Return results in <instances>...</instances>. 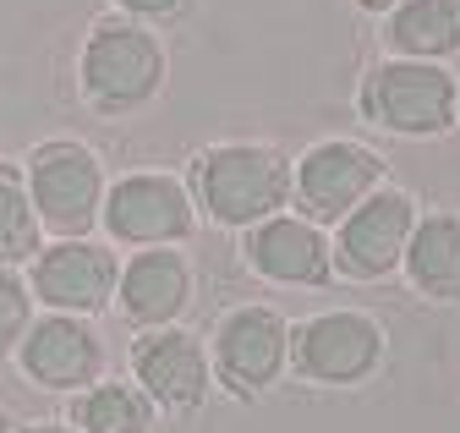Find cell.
Masks as SVG:
<instances>
[{"mask_svg":"<svg viewBox=\"0 0 460 433\" xmlns=\"http://www.w3.org/2000/svg\"><path fill=\"white\" fill-rule=\"evenodd\" d=\"M192 192L208 220L252 231L291 203V165L263 143H219L192 159Z\"/></svg>","mask_w":460,"mask_h":433,"instance_id":"cell-1","label":"cell"},{"mask_svg":"<svg viewBox=\"0 0 460 433\" xmlns=\"http://www.w3.org/2000/svg\"><path fill=\"white\" fill-rule=\"evenodd\" d=\"M77 83L99 116H132L164 88V44L132 17H104L83 39Z\"/></svg>","mask_w":460,"mask_h":433,"instance_id":"cell-2","label":"cell"},{"mask_svg":"<svg viewBox=\"0 0 460 433\" xmlns=\"http://www.w3.org/2000/svg\"><path fill=\"white\" fill-rule=\"evenodd\" d=\"M22 181L33 198L39 225L55 231L61 242H77L99 225V208H104V171H99V154L72 143V137H49L22 159Z\"/></svg>","mask_w":460,"mask_h":433,"instance_id":"cell-3","label":"cell"},{"mask_svg":"<svg viewBox=\"0 0 460 433\" xmlns=\"http://www.w3.org/2000/svg\"><path fill=\"white\" fill-rule=\"evenodd\" d=\"M362 116L400 137H433L455 121V83L433 61H384L362 77Z\"/></svg>","mask_w":460,"mask_h":433,"instance_id":"cell-4","label":"cell"},{"mask_svg":"<svg viewBox=\"0 0 460 433\" xmlns=\"http://www.w3.org/2000/svg\"><path fill=\"white\" fill-rule=\"evenodd\" d=\"M99 225L121 247H170V242L192 236L198 214H192V198L176 176L137 171V176H121L115 187H104Z\"/></svg>","mask_w":460,"mask_h":433,"instance_id":"cell-5","label":"cell"},{"mask_svg":"<svg viewBox=\"0 0 460 433\" xmlns=\"http://www.w3.org/2000/svg\"><path fill=\"white\" fill-rule=\"evenodd\" d=\"M104 335L93 330L88 318H72V313H44L28 323V335L17 346V367L28 384L39 390H55V395H83L104 378Z\"/></svg>","mask_w":460,"mask_h":433,"instance_id":"cell-6","label":"cell"},{"mask_svg":"<svg viewBox=\"0 0 460 433\" xmlns=\"http://www.w3.org/2000/svg\"><path fill=\"white\" fill-rule=\"evenodd\" d=\"M291 367V323L274 307H230L214 330V378L236 395H258Z\"/></svg>","mask_w":460,"mask_h":433,"instance_id":"cell-7","label":"cell"},{"mask_svg":"<svg viewBox=\"0 0 460 433\" xmlns=\"http://www.w3.org/2000/svg\"><path fill=\"white\" fill-rule=\"evenodd\" d=\"M384 362V330L367 313H318L291 330V367L313 384H362Z\"/></svg>","mask_w":460,"mask_h":433,"instance_id":"cell-8","label":"cell"},{"mask_svg":"<svg viewBox=\"0 0 460 433\" xmlns=\"http://www.w3.org/2000/svg\"><path fill=\"white\" fill-rule=\"evenodd\" d=\"M384 181L378 154L362 143H318L302 154V165L291 171V192L302 203V220L313 225H340L357 203H367Z\"/></svg>","mask_w":460,"mask_h":433,"instance_id":"cell-9","label":"cell"},{"mask_svg":"<svg viewBox=\"0 0 460 433\" xmlns=\"http://www.w3.org/2000/svg\"><path fill=\"white\" fill-rule=\"evenodd\" d=\"M33 302H44L49 313H72V318H93L99 307L115 302V280H121V258H115L104 242H55L44 247L33 263Z\"/></svg>","mask_w":460,"mask_h":433,"instance_id":"cell-10","label":"cell"},{"mask_svg":"<svg viewBox=\"0 0 460 433\" xmlns=\"http://www.w3.org/2000/svg\"><path fill=\"white\" fill-rule=\"evenodd\" d=\"M411 231H417L411 198L378 187L367 203H357V208L340 220V242H334L329 252H334V263H340V275H351V280H384L389 269L406 258Z\"/></svg>","mask_w":460,"mask_h":433,"instance_id":"cell-11","label":"cell"},{"mask_svg":"<svg viewBox=\"0 0 460 433\" xmlns=\"http://www.w3.org/2000/svg\"><path fill=\"white\" fill-rule=\"evenodd\" d=\"M132 378L137 390L164 411H198L208 395V351L192 330H143L132 346Z\"/></svg>","mask_w":460,"mask_h":433,"instance_id":"cell-12","label":"cell"},{"mask_svg":"<svg viewBox=\"0 0 460 433\" xmlns=\"http://www.w3.org/2000/svg\"><path fill=\"white\" fill-rule=\"evenodd\" d=\"M242 252L274 286H329L334 280V252L323 231L313 220H296V214H274V220L252 225Z\"/></svg>","mask_w":460,"mask_h":433,"instance_id":"cell-13","label":"cell"},{"mask_svg":"<svg viewBox=\"0 0 460 433\" xmlns=\"http://www.w3.org/2000/svg\"><path fill=\"white\" fill-rule=\"evenodd\" d=\"M115 302H121L127 323L137 330H164L176 323L192 302V269L181 252L170 247H143L121 263V280H115Z\"/></svg>","mask_w":460,"mask_h":433,"instance_id":"cell-14","label":"cell"},{"mask_svg":"<svg viewBox=\"0 0 460 433\" xmlns=\"http://www.w3.org/2000/svg\"><path fill=\"white\" fill-rule=\"evenodd\" d=\"M384 44L406 61H438L460 49V0H400L384 22Z\"/></svg>","mask_w":460,"mask_h":433,"instance_id":"cell-15","label":"cell"},{"mask_svg":"<svg viewBox=\"0 0 460 433\" xmlns=\"http://www.w3.org/2000/svg\"><path fill=\"white\" fill-rule=\"evenodd\" d=\"M406 269L411 286L428 296L455 302L460 296V220L455 214H428L406 242Z\"/></svg>","mask_w":460,"mask_h":433,"instance_id":"cell-16","label":"cell"},{"mask_svg":"<svg viewBox=\"0 0 460 433\" xmlns=\"http://www.w3.org/2000/svg\"><path fill=\"white\" fill-rule=\"evenodd\" d=\"M72 428L77 433H148L154 428V401L137 384H110V378H99L93 390L72 395Z\"/></svg>","mask_w":460,"mask_h":433,"instance_id":"cell-17","label":"cell"},{"mask_svg":"<svg viewBox=\"0 0 460 433\" xmlns=\"http://www.w3.org/2000/svg\"><path fill=\"white\" fill-rule=\"evenodd\" d=\"M44 252V225L33 214L28 181L17 165H0V269H22Z\"/></svg>","mask_w":460,"mask_h":433,"instance_id":"cell-18","label":"cell"},{"mask_svg":"<svg viewBox=\"0 0 460 433\" xmlns=\"http://www.w3.org/2000/svg\"><path fill=\"white\" fill-rule=\"evenodd\" d=\"M28 323H33V291H28V280L17 275V269H0V362L17 357Z\"/></svg>","mask_w":460,"mask_h":433,"instance_id":"cell-19","label":"cell"},{"mask_svg":"<svg viewBox=\"0 0 460 433\" xmlns=\"http://www.w3.org/2000/svg\"><path fill=\"white\" fill-rule=\"evenodd\" d=\"M115 6H121L132 22H143V28H148V22H176V17L192 6V0H115Z\"/></svg>","mask_w":460,"mask_h":433,"instance_id":"cell-20","label":"cell"},{"mask_svg":"<svg viewBox=\"0 0 460 433\" xmlns=\"http://www.w3.org/2000/svg\"><path fill=\"white\" fill-rule=\"evenodd\" d=\"M22 433H77L72 422H33V428H22Z\"/></svg>","mask_w":460,"mask_h":433,"instance_id":"cell-21","label":"cell"},{"mask_svg":"<svg viewBox=\"0 0 460 433\" xmlns=\"http://www.w3.org/2000/svg\"><path fill=\"white\" fill-rule=\"evenodd\" d=\"M362 6H367V12H394L400 0H362Z\"/></svg>","mask_w":460,"mask_h":433,"instance_id":"cell-22","label":"cell"},{"mask_svg":"<svg viewBox=\"0 0 460 433\" xmlns=\"http://www.w3.org/2000/svg\"><path fill=\"white\" fill-rule=\"evenodd\" d=\"M0 433H6V417H0Z\"/></svg>","mask_w":460,"mask_h":433,"instance_id":"cell-23","label":"cell"}]
</instances>
